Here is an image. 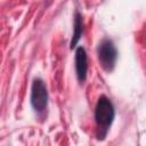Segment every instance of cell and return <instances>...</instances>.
Listing matches in <instances>:
<instances>
[{"label":"cell","mask_w":146,"mask_h":146,"mask_svg":"<svg viewBox=\"0 0 146 146\" xmlns=\"http://www.w3.org/2000/svg\"><path fill=\"white\" fill-rule=\"evenodd\" d=\"M114 106L106 96H100L95 108V119L98 125V137L104 138L114 119Z\"/></svg>","instance_id":"1"},{"label":"cell","mask_w":146,"mask_h":146,"mask_svg":"<svg viewBox=\"0 0 146 146\" xmlns=\"http://www.w3.org/2000/svg\"><path fill=\"white\" fill-rule=\"evenodd\" d=\"M97 54L103 68L107 72H111L114 68L117 58V51L113 42L108 39H104L98 46Z\"/></svg>","instance_id":"2"},{"label":"cell","mask_w":146,"mask_h":146,"mask_svg":"<svg viewBox=\"0 0 146 146\" xmlns=\"http://www.w3.org/2000/svg\"><path fill=\"white\" fill-rule=\"evenodd\" d=\"M48 92L46 84L41 79H35L31 90V104L36 112H42L47 107Z\"/></svg>","instance_id":"3"},{"label":"cell","mask_w":146,"mask_h":146,"mask_svg":"<svg viewBox=\"0 0 146 146\" xmlns=\"http://www.w3.org/2000/svg\"><path fill=\"white\" fill-rule=\"evenodd\" d=\"M87 54L83 47H79L75 51V70H76V76L78 80L82 83L86 80L87 76Z\"/></svg>","instance_id":"4"},{"label":"cell","mask_w":146,"mask_h":146,"mask_svg":"<svg viewBox=\"0 0 146 146\" xmlns=\"http://www.w3.org/2000/svg\"><path fill=\"white\" fill-rule=\"evenodd\" d=\"M81 33H82V17L76 11L75 13V19H74V34H73V38H72V41H71V47L72 48L78 43V41L81 36Z\"/></svg>","instance_id":"5"}]
</instances>
